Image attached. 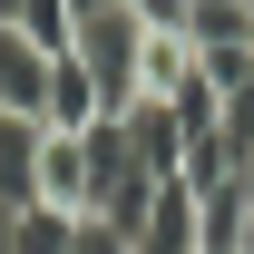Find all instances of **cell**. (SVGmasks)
Wrapping results in <instances>:
<instances>
[{"mask_svg": "<svg viewBox=\"0 0 254 254\" xmlns=\"http://www.w3.org/2000/svg\"><path fill=\"white\" fill-rule=\"evenodd\" d=\"M10 10H20V0H0V20H10Z\"/></svg>", "mask_w": 254, "mask_h": 254, "instance_id": "10", "label": "cell"}, {"mask_svg": "<svg viewBox=\"0 0 254 254\" xmlns=\"http://www.w3.org/2000/svg\"><path fill=\"white\" fill-rule=\"evenodd\" d=\"M235 186H245V205H254V147H245V157H235Z\"/></svg>", "mask_w": 254, "mask_h": 254, "instance_id": "9", "label": "cell"}, {"mask_svg": "<svg viewBox=\"0 0 254 254\" xmlns=\"http://www.w3.org/2000/svg\"><path fill=\"white\" fill-rule=\"evenodd\" d=\"M195 78V39H147V59H137V98H176Z\"/></svg>", "mask_w": 254, "mask_h": 254, "instance_id": "6", "label": "cell"}, {"mask_svg": "<svg viewBox=\"0 0 254 254\" xmlns=\"http://www.w3.org/2000/svg\"><path fill=\"white\" fill-rule=\"evenodd\" d=\"M78 59L98 68V108L127 118V108H137V59H147V20H137L127 0L88 10V20H78Z\"/></svg>", "mask_w": 254, "mask_h": 254, "instance_id": "1", "label": "cell"}, {"mask_svg": "<svg viewBox=\"0 0 254 254\" xmlns=\"http://www.w3.org/2000/svg\"><path fill=\"white\" fill-rule=\"evenodd\" d=\"M68 254H137V235H118V225H98V215H78V245Z\"/></svg>", "mask_w": 254, "mask_h": 254, "instance_id": "8", "label": "cell"}, {"mask_svg": "<svg viewBox=\"0 0 254 254\" xmlns=\"http://www.w3.org/2000/svg\"><path fill=\"white\" fill-rule=\"evenodd\" d=\"M186 39L205 49V59H215V49H254V0H195Z\"/></svg>", "mask_w": 254, "mask_h": 254, "instance_id": "5", "label": "cell"}, {"mask_svg": "<svg viewBox=\"0 0 254 254\" xmlns=\"http://www.w3.org/2000/svg\"><path fill=\"white\" fill-rule=\"evenodd\" d=\"M78 245V215H49V205H20V254H68Z\"/></svg>", "mask_w": 254, "mask_h": 254, "instance_id": "7", "label": "cell"}, {"mask_svg": "<svg viewBox=\"0 0 254 254\" xmlns=\"http://www.w3.org/2000/svg\"><path fill=\"white\" fill-rule=\"evenodd\" d=\"M0 118H30V127L49 118V49L10 20H0Z\"/></svg>", "mask_w": 254, "mask_h": 254, "instance_id": "2", "label": "cell"}, {"mask_svg": "<svg viewBox=\"0 0 254 254\" xmlns=\"http://www.w3.org/2000/svg\"><path fill=\"white\" fill-rule=\"evenodd\" d=\"M98 118H108V108H98V68L78 59V49H59V59H49V118H39V127H59V137H88Z\"/></svg>", "mask_w": 254, "mask_h": 254, "instance_id": "4", "label": "cell"}, {"mask_svg": "<svg viewBox=\"0 0 254 254\" xmlns=\"http://www.w3.org/2000/svg\"><path fill=\"white\" fill-rule=\"evenodd\" d=\"M88 195H98V176H88V137L39 127V205H49V215H88Z\"/></svg>", "mask_w": 254, "mask_h": 254, "instance_id": "3", "label": "cell"}]
</instances>
